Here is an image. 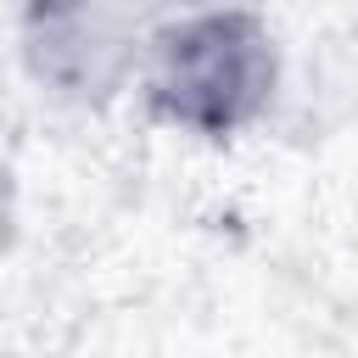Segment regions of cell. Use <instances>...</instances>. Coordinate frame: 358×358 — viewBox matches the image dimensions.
<instances>
[{
  "label": "cell",
  "mask_w": 358,
  "mask_h": 358,
  "mask_svg": "<svg viewBox=\"0 0 358 358\" xmlns=\"http://www.w3.org/2000/svg\"><path fill=\"white\" fill-rule=\"evenodd\" d=\"M45 6H62V0H22V11H45Z\"/></svg>",
  "instance_id": "obj_3"
},
{
  "label": "cell",
  "mask_w": 358,
  "mask_h": 358,
  "mask_svg": "<svg viewBox=\"0 0 358 358\" xmlns=\"http://www.w3.org/2000/svg\"><path fill=\"white\" fill-rule=\"evenodd\" d=\"M134 90L173 134L235 140L280 95V39L257 11L241 6L168 17L145 39Z\"/></svg>",
  "instance_id": "obj_1"
},
{
  "label": "cell",
  "mask_w": 358,
  "mask_h": 358,
  "mask_svg": "<svg viewBox=\"0 0 358 358\" xmlns=\"http://www.w3.org/2000/svg\"><path fill=\"white\" fill-rule=\"evenodd\" d=\"M28 67L45 90L67 101H106L140 78V56L151 28L134 0H62L45 11H22Z\"/></svg>",
  "instance_id": "obj_2"
}]
</instances>
